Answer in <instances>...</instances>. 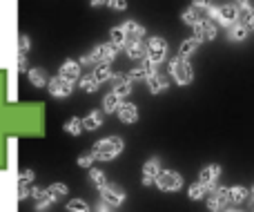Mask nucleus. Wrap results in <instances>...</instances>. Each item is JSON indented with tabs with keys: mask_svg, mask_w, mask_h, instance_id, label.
I'll use <instances>...</instances> for the list:
<instances>
[{
	"mask_svg": "<svg viewBox=\"0 0 254 212\" xmlns=\"http://www.w3.org/2000/svg\"><path fill=\"white\" fill-rule=\"evenodd\" d=\"M125 143L121 137H107V139H101V141L94 143L92 147V154L96 161H114L116 156L123 152Z\"/></svg>",
	"mask_w": 254,
	"mask_h": 212,
	"instance_id": "1",
	"label": "nucleus"
},
{
	"mask_svg": "<svg viewBox=\"0 0 254 212\" xmlns=\"http://www.w3.org/2000/svg\"><path fill=\"white\" fill-rule=\"evenodd\" d=\"M116 52H119V49H116L112 43H103V45H96L94 52L80 56L78 63L80 65H101V63H112L116 58Z\"/></svg>",
	"mask_w": 254,
	"mask_h": 212,
	"instance_id": "2",
	"label": "nucleus"
},
{
	"mask_svg": "<svg viewBox=\"0 0 254 212\" xmlns=\"http://www.w3.org/2000/svg\"><path fill=\"white\" fill-rule=\"evenodd\" d=\"M170 71H172V76H174V80L179 85H190L194 80V67H192V63H190L188 58H181V56L172 58L170 61Z\"/></svg>",
	"mask_w": 254,
	"mask_h": 212,
	"instance_id": "3",
	"label": "nucleus"
},
{
	"mask_svg": "<svg viewBox=\"0 0 254 212\" xmlns=\"http://www.w3.org/2000/svg\"><path fill=\"white\" fill-rule=\"evenodd\" d=\"M158 186V190L163 192H176L183 188V177H181L176 170H161V174L154 181Z\"/></svg>",
	"mask_w": 254,
	"mask_h": 212,
	"instance_id": "4",
	"label": "nucleus"
},
{
	"mask_svg": "<svg viewBox=\"0 0 254 212\" xmlns=\"http://www.w3.org/2000/svg\"><path fill=\"white\" fill-rule=\"evenodd\" d=\"M167 56V43L161 36H152L147 40V61L154 63V65H161Z\"/></svg>",
	"mask_w": 254,
	"mask_h": 212,
	"instance_id": "5",
	"label": "nucleus"
},
{
	"mask_svg": "<svg viewBox=\"0 0 254 212\" xmlns=\"http://www.w3.org/2000/svg\"><path fill=\"white\" fill-rule=\"evenodd\" d=\"M98 192H101V201L107 204L110 208H119L125 201V190L121 186H116V183H107V186H103Z\"/></svg>",
	"mask_w": 254,
	"mask_h": 212,
	"instance_id": "6",
	"label": "nucleus"
},
{
	"mask_svg": "<svg viewBox=\"0 0 254 212\" xmlns=\"http://www.w3.org/2000/svg\"><path fill=\"white\" fill-rule=\"evenodd\" d=\"M228 204H230V188L216 186L212 192H207V208L212 212H223Z\"/></svg>",
	"mask_w": 254,
	"mask_h": 212,
	"instance_id": "7",
	"label": "nucleus"
},
{
	"mask_svg": "<svg viewBox=\"0 0 254 212\" xmlns=\"http://www.w3.org/2000/svg\"><path fill=\"white\" fill-rule=\"evenodd\" d=\"M49 94L52 96H58V98H65L69 96L71 92H74V83L67 78H63V76H54V78H49V85H47Z\"/></svg>",
	"mask_w": 254,
	"mask_h": 212,
	"instance_id": "8",
	"label": "nucleus"
},
{
	"mask_svg": "<svg viewBox=\"0 0 254 212\" xmlns=\"http://www.w3.org/2000/svg\"><path fill=\"white\" fill-rule=\"evenodd\" d=\"M31 197H34V208L36 212H45L52 204H56V197L49 195L47 188H31Z\"/></svg>",
	"mask_w": 254,
	"mask_h": 212,
	"instance_id": "9",
	"label": "nucleus"
},
{
	"mask_svg": "<svg viewBox=\"0 0 254 212\" xmlns=\"http://www.w3.org/2000/svg\"><path fill=\"white\" fill-rule=\"evenodd\" d=\"M219 177H221V165L212 163V165H207V168L201 170V174H198V183H203V186H205L207 190L212 192L216 188V181H219Z\"/></svg>",
	"mask_w": 254,
	"mask_h": 212,
	"instance_id": "10",
	"label": "nucleus"
},
{
	"mask_svg": "<svg viewBox=\"0 0 254 212\" xmlns=\"http://www.w3.org/2000/svg\"><path fill=\"white\" fill-rule=\"evenodd\" d=\"M192 29H194V38H198L201 43L203 40H214L216 38V22L207 20V18H203L201 22H196Z\"/></svg>",
	"mask_w": 254,
	"mask_h": 212,
	"instance_id": "11",
	"label": "nucleus"
},
{
	"mask_svg": "<svg viewBox=\"0 0 254 212\" xmlns=\"http://www.w3.org/2000/svg\"><path fill=\"white\" fill-rule=\"evenodd\" d=\"M116 116H119L121 123L125 125H134L136 121H138V107L134 105V103H121L119 110H116Z\"/></svg>",
	"mask_w": 254,
	"mask_h": 212,
	"instance_id": "12",
	"label": "nucleus"
},
{
	"mask_svg": "<svg viewBox=\"0 0 254 212\" xmlns=\"http://www.w3.org/2000/svg\"><path fill=\"white\" fill-rule=\"evenodd\" d=\"M125 52H127V56L134 58V61H145V58H147V43L129 38L125 45Z\"/></svg>",
	"mask_w": 254,
	"mask_h": 212,
	"instance_id": "13",
	"label": "nucleus"
},
{
	"mask_svg": "<svg viewBox=\"0 0 254 212\" xmlns=\"http://www.w3.org/2000/svg\"><path fill=\"white\" fill-rule=\"evenodd\" d=\"M161 174V161L158 159H149L143 165V186H152L156 181V177Z\"/></svg>",
	"mask_w": 254,
	"mask_h": 212,
	"instance_id": "14",
	"label": "nucleus"
},
{
	"mask_svg": "<svg viewBox=\"0 0 254 212\" xmlns=\"http://www.w3.org/2000/svg\"><path fill=\"white\" fill-rule=\"evenodd\" d=\"M58 76H63V78L71 80V83H76V80L80 78V63L78 61H65L61 65V70H58Z\"/></svg>",
	"mask_w": 254,
	"mask_h": 212,
	"instance_id": "15",
	"label": "nucleus"
},
{
	"mask_svg": "<svg viewBox=\"0 0 254 212\" xmlns=\"http://www.w3.org/2000/svg\"><path fill=\"white\" fill-rule=\"evenodd\" d=\"M239 20V7L237 4H223L221 7V16H219V22L223 27H230Z\"/></svg>",
	"mask_w": 254,
	"mask_h": 212,
	"instance_id": "16",
	"label": "nucleus"
},
{
	"mask_svg": "<svg viewBox=\"0 0 254 212\" xmlns=\"http://www.w3.org/2000/svg\"><path fill=\"white\" fill-rule=\"evenodd\" d=\"M27 78H29V83L34 85V87H47V85H49L47 71L40 70V67H29V71H27Z\"/></svg>",
	"mask_w": 254,
	"mask_h": 212,
	"instance_id": "17",
	"label": "nucleus"
},
{
	"mask_svg": "<svg viewBox=\"0 0 254 212\" xmlns=\"http://www.w3.org/2000/svg\"><path fill=\"white\" fill-rule=\"evenodd\" d=\"M252 16H254V7L248 0H239V22L241 25H246L248 29H250L252 25Z\"/></svg>",
	"mask_w": 254,
	"mask_h": 212,
	"instance_id": "18",
	"label": "nucleus"
},
{
	"mask_svg": "<svg viewBox=\"0 0 254 212\" xmlns=\"http://www.w3.org/2000/svg\"><path fill=\"white\" fill-rule=\"evenodd\" d=\"M147 87L152 94H161L170 87V80H167V76H163V74H154L152 78H147Z\"/></svg>",
	"mask_w": 254,
	"mask_h": 212,
	"instance_id": "19",
	"label": "nucleus"
},
{
	"mask_svg": "<svg viewBox=\"0 0 254 212\" xmlns=\"http://www.w3.org/2000/svg\"><path fill=\"white\" fill-rule=\"evenodd\" d=\"M112 92H114L116 96H121V98L129 96V92H131V80L127 78V76H114V89H112Z\"/></svg>",
	"mask_w": 254,
	"mask_h": 212,
	"instance_id": "20",
	"label": "nucleus"
},
{
	"mask_svg": "<svg viewBox=\"0 0 254 212\" xmlns=\"http://www.w3.org/2000/svg\"><path fill=\"white\" fill-rule=\"evenodd\" d=\"M125 29V34H127V38H136V40H143V36H145V27L143 25H138L136 20H127L121 25Z\"/></svg>",
	"mask_w": 254,
	"mask_h": 212,
	"instance_id": "21",
	"label": "nucleus"
},
{
	"mask_svg": "<svg viewBox=\"0 0 254 212\" xmlns=\"http://www.w3.org/2000/svg\"><path fill=\"white\" fill-rule=\"evenodd\" d=\"M101 125H103V110L89 112V114L83 119V128L87 130V132H92V130H98Z\"/></svg>",
	"mask_w": 254,
	"mask_h": 212,
	"instance_id": "22",
	"label": "nucleus"
},
{
	"mask_svg": "<svg viewBox=\"0 0 254 212\" xmlns=\"http://www.w3.org/2000/svg\"><path fill=\"white\" fill-rule=\"evenodd\" d=\"M181 18H183V22H185V25L194 27V25H196V22H201V20H203V9H198V7H194V4H192V7H190V9H185V11H183V16H181Z\"/></svg>",
	"mask_w": 254,
	"mask_h": 212,
	"instance_id": "23",
	"label": "nucleus"
},
{
	"mask_svg": "<svg viewBox=\"0 0 254 212\" xmlns=\"http://www.w3.org/2000/svg\"><path fill=\"white\" fill-rule=\"evenodd\" d=\"M127 40H129V38H127V34H125L123 27H114V29L110 31V43L114 45L116 49H123L125 45H127Z\"/></svg>",
	"mask_w": 254,
	"mask_h": 212,
	"instance_id": "24",
	"label": "nucleus"
},
{
	"mask_svg": "<svg viewBox=\"0 0 254 212\" xmlns=\"http://www.w3.org/2000/svg\"><path fill=\"white\" fill-rule=\"evenodd\" d=\"M228 36H230V40H234V43H241V40H246V36H248V27L237 20L234 25L228 27Z\"/></svg>",
	"mask_w": 254,
	"mask_h": 212,
	"instance_id": "25",
	"label": "nucleus"
},
{
	"mask_svg": "<svg viewBox=\"0 0 254 212\" xmlns=\"http://www.w3.org/2000/svg\"><path fill=\"white\" fill-rule=\"evenodd\" d=\"M198 45H201V40L198 38H188V40H183L181 43V47H179V56L181 58H190L194 52L198 49Z\"/></svg>",
	"mask_w": 254,
	"mask_h": 212,
	"instance_id": "26",
	"label": "nucleus"
},
{
	"mask_svg": "<svg viewBox=\"0 0 254 212\" xmlns=\"http://www.w3.org/2000/svg\"><path fill=\"white\" fill-rule=\"evenodd\" d=\"M121 103H123V98H121V96H116L114 92H110L105 98H103V112H105V114H112V112H116V110H119V105H121Z\"/></svg>",
	"mask_w": 254,
	"mask_h": 212,
	"instance_id": "27",
	"label": "nucleus"
},
{
	"mask_svg": "<svg viewBox=\"0 0 254 212\" xmlns=\"http://www.w3.org/2000/svg\"><path fill=\"white\" fill-rule=\"evenodd\" d=\"M248 197H250V192H248V188L243 186H232L230 188V204H243V201H248Z\"/></svg>",
	"mask_w": 254,
	"mask_h": 212,
	"instance_id": "28",
	"label": "nucleus"
},
{
	"mask_svg": "<svg viewBox=\"0 0 254 212\" xmlns=\"http://www.w3.org/2000/svg\"><path fill=\"white\" fill-rule=\"evenodd\" d=\"M92 74H94V78H96L98 83H105V80L114 78V74H112V67H110V63H101V65H96V70H94Z\"/></svg>",
	"mask_w": 254,
	"mask_h": 212,
	"instance_id": "29",
	"label": "nucleus"
},
{
	"mask_svg": "<svg viewBox=\"0 0 254 212\" xmlns=\"http://www.w3.org/2000/svg\"><path fill=\"white\" fill-rule=\"evenodd\" d=\"M63 130H65L67 134H71V137H78L80 132H83V119H78V116H71L69 121H67L65 125H63Z\"/></svg>",
	"mask_w": 254,
	"mask_h": 212,
	"instance_id": "30",
	"label": "nucleus"
},
{
	"mask_svg": "<svg viewBox=\"0 0 254 212\" xmlns=\"http://www.w3.org/2000/svg\"><path fill=\"white\" fill-rule=\"evenodd\" d=\"M207 188L203 186V183H192V186H190V190H188V197L192 201H198V199H203V197H207Z\"/></svg>",
	"mask_w": 254,
	"mask_h": 212,
	"instance_id": "31",
	"label": "nucleus"
},
{
	"mask_svg": "<svg viewBox=\"0 0 254 212\" xmlns=\"http://www.w3.org/2000/svg\"><path fill=\"white\" fill-rule=\"evenodd\" d=\"M78 83H80V87H83L85 92H89V94H92V92H96V89H98V85H101L96 78H94V74L80 76V78H78Z\"/></svg>",
	"mask_w": 254,
	"mask_h": 212,
	"instance_id": "32",
	"label": "nucleus"
},
{
	"mask_svg": "<svg viewBox=\"0 0 254 212\" xmlns=\"http://www.w3.org/2000/svg\"><path fill=\"white\" fill-rule=\"evenodd\" d=\"M89 177H92V183L98 188V190H101L103 186H107V183H110V181H107V177H105V172H103V170H98V168H92Z\"/></svg>",
	"mask_w": 254,
	"mask_h": 212,
	"instance_id": "33",
	"label": "nucleus"
},
{
	"mask_svg": "<svg viewBox=\"0 0 254 212\" xmlns=\"http://www.w3.org/2000/svg\"><path fill=\"white\" fill-rule=\"evenodd\" d=\"M47 192L58 199V197H67V195H69V188H67L65 183H52V186L47 188Z\"/></svg>",
	"mask_w": 254,
	"mask_h": 212,
	"instance_id": "34",
	"label": "nucleus"
},
{
	"mask_svg": "<svg viewBox=\"0 0 254 212\" xmlns=\"http://www.w3.org/2000/svg\"><path fill=\"white\" fill-rule=\"evenodd\" d=\"M67 212H89V206L83 199H71L67 204Z\"/></svg>",
	"mask_w": 254,
	"mask_h": 212,
	"instance_id": "35",
	"label": "nucleus"
},
{
	"mask_svg": "<svg viewBox=\"0 0 254 212\" xmlns=\"http://www.w3.org/2000/svg\"><path fill=\"white\" fill-rule=\"evenodd\" d=\"M127 78L134 83V80H147V71H145V67L140 65V67H134V70L127 74Z\"/></svg>",
	"mask_w": 254,
	"mask_h": 212,
	"instance_id": "36",
	"label": "nucleus"
},
{
	"mask_svg": "<svg viewBox=\"0 0 254 212\" xmlns=\"http://www.w3.org/2000/svg\"><path fill=\"white\" fill-rule=\"evenodd\" d=\"M205 16H207V20H212V22H219V16H221V7L219 4H207V9H205Z\"/></svg>",
	"mask_w": 254,
	"mask_h": 212,
	"instance_id": "37",
	"label": "nucleus"
},
{
	"mask_svg": "<svg viewBox=\"0 0 254 212\" xmlns=\"http://www.w3.org/2000/svg\"><path fill=\"white\" fill-rule=\"evenodd\" d=\"M94 161H96V159H94L92 150H89V152H83V154L78 156V165H80V168H89V170H92Z\"/></svg>",
	"mask_w": 254,
	"mask_h": 212,
	"instance_id": "38",
	"label": "nucleus"
},
{
	"mask_svg": "<svg viewBox=\"0 0 254 212\" xmlns=\"http://www.w3.org/2000/svg\"><path fill=\"white\" fill-rule=\"evenodd\" d=\"M34 179H36L34 170H22L20 172V186H29V183H34Z\"/></svg>",
	"mask_w": 254,
	"mask_h": 212,
	"instance_id": "39",
	"label": "nucleus"
},
{
	"mask_svg": "<svg viewBox=\"0 0 254 212\" xmlns=\"http://www.w3.org/2000/svg\"><path fill=\"white\" fill-rule=\"evenodd\" d=\"M107 7H110L112 11H125L127 0H107Z\"/></svg>",
	"mask_w": 254,
	"mask_h": 212,
	"instance_id": "40",
	"label": "nucleus"
},
{
	"mask_svg": "<svg viewBox=\"0 0 254 212\" xmlns=\"http://www.w3.org/2000/svg\"><path fill=\"white\" fill-rule=\"evenodd\" d=\"M18 71H29V67H27V54H18Z\"/></svg>",
	"mask_w": 254,
	"mask_h": 212,
	"instance_id": "41",
	"label": "nucleus"
},
{
	"mask_svg": "<svg viewBox=\"0 0 254 212\" xmlns=\"http://www.w3.org/2000/svg\"><path fill=\"white\" fill-rule=\"evenodd\" d=\"M29 52V36L22 34L20 36V54H27Z\"/></svg>",
	"mask_w": 254,
	"mask_h": 212,
	"instance_id": "42",
	"label": "nucleus"
},
{
	"mask_svg": "<svg viewBox=\"0 0 254 212\" xmlns=\"http://www.w3.org/2000/svg\"><path fill=\"white\" fill-rule=\"evenodd\" d=\"M27 197H31V190L27 186H18V199L20 201H25Z\"/></svg>",
	"mask_w": 254,
	"mask_h": 212,
	"instance_id": "43",
	"label": "nucleus"
},
{
	"mask_svg": "<svg viewBox=\"0 0 254 212\" xmlns=\"http://www.w3.org/2000/svg\"><path fill=\"white\" fill-rule=\"evenodd\" d=\"M92 7H101V4H107V0H89Z\"/></svg>",
	"mask_w": 254,
	"mask_h": 212,
	"instance_id": "44",
	"label": "nucleus"
},
{
	"mask_svg": "<svg viewBox=\"0 0 254 212\" xmlns=\"http://www.w3.org/2000/svg\"><path fill=\"white\" fill-rule=\"evenodd\" d=\"M98 212H112V210H110V206H107V204H101V206H98Z\"/></svg>",
	"mask_w": 254,
	"mask_h": 212,
	"instance_id": "45",
	"label": "nucleus"
},
{
	"mask_svg": "<svg viewBox=\"0 0 254 212\" xmlns=\"http://www.w3.org/2000/svg\"><path fill=\"white\" fill-rule=\"evenodd\" d=\"M250 210L254 212V195H252V199H250Z\"/></svg>",
	"mask_w": 254,
	"mask_h": 212,
	"instance_id": "46",
	"label": "nucleus"
},
{
	"mask_svg": "<svg viewBox=\"0 0 254 212\" xmlns=\"http://www.w3.org/2000/svg\"><path fill=\"white\" fill-rule=\"evenodd\" d=\"M250 29H254V16H252V25H250Z\"/></svg>",
	"mask_w": 254,
	"mask_h": 212,
	"instance_id": "47",
	"label": "nucleus"
},
{
	"mask_svg": "<svg viewBox=\"0 0 254 212\" xmlns=\"http://www.w3.org/2000/svg\"><path fill=\"white\" fill-rule=\"evenodd\" d=\"M228 212H241V210H228Z\"/></svg>",
	"mask_w": 254,
	"mask_h": 212,
	"instance_id": "48",
	"label": "nucleus"
},
{
	"mask_svg": "<svg viewBox=\"0 0 254 212\" xmlns=\"http://www.w3.org/2000/svg\"><path fill=\"white\" fill-rule=\"evenodd\" d=\"M252 195H254V188H252Z\"/></svg>",
	"mask_w": 254,
	"mask_h": 212,
	"instance_id": "49",
	"label": "nucleus"
}]
</instances>
